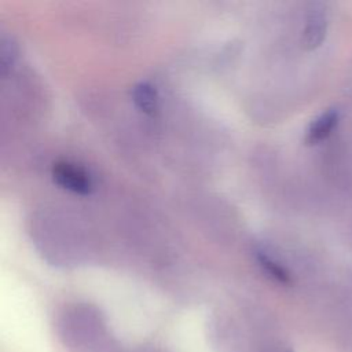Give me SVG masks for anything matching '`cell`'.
<instances>
[{
    "label": "cell",
    "mask_w": 352,
    "mask_h": 352,
    "mask_svg": "<svg viewBox=\"0 0 352 352\" xmlns=\"http://www.w3.org/2000/svg\"><path fill=\"white\" fill-rule=\"evenodd\" d=\"M132 99L138 109L146 114H154L158 109L157 89L147 81H142L133 87Z\"/></svg>",
    "instance_id": "obj_4"
},
{
    "label": "cell",
    "mask_w": 352,
    "mask_h": 352,
    "mask_svg": "<svg viewBox=\"0 0 352 352\" xmlns=\"http://www.w3.org/2000/svg\"><path fill=\"white\" fill-rule=\"evenodd\" d=\"M52 179L59 187L78 195H88L94 188L88 173L82 168L66 161L56 162L52 166Z\"/></svg>",
    "instance_id": "obj_1"
},
{
    "label": "cell",
    "mask_w": 352,
    "mask_h": 352,
    "mask_svg": "<svg viewBox=\"0 0 352 352\" xmlns=\"http://www.w3.org/2000/svg\"><path fill=\"white\" fill-rule=\"evenodd\" d=\"M340 110L336 107L324 110L308 126L305 133V143L309 146L319 144L326 140L337 128L340 122Z\"/></svg>",
    "instance_id": "obj_3"
},
{
    "label": "cell",
    "mask_w": 352,
    "mask_h": 352,
    "mask_svg": "<svg viewBox=\"0 0 352 352\" xmlns=\"http://www.w3.org/2000/svg\"><path fill=\"white\" fill-rule=\"evenodd\" d=\"M327 32V12L323 4H314L308 12L302 32V45L307 50H315L322 45Z\"/></svg>",
    "instance_id": "obj_2"
},
{
    "label": "cell",
    "mask_w": 352,
    "mask_h": 352,
    "mask_svg": "<svg viewBox=\"0 0 352 352\" xmlns=\"http://www.w3.org/2000/svg\"><path fill=\"white\" fill-rule=\"evenodd\" d=\"M256 258L258 265L261 267V270L271 276L274 280L282 283V285H289L292 282V276L289 274V271L279 263L276 261L274 257H271L265 250H256Z\"/></svg>",
    "instance_id": "obj_5"
}]
</instances>
